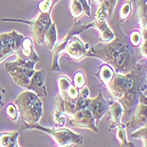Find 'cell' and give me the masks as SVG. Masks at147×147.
I'll use <instances>...</instances> for the list:
<instances>
[{"instance_id": "1", "label": "cell", "mask_w": 147, "mask_h": 147, "mask_svg": "<svg viewBox=\"0 0 147 147\" xmlns=\"http://www.w3.org/2000/svg\"><path fill=\"white\" fill-rule=\"evenodd\" d=\"M115 37L108 42H99L90 47L87 57L98 58L109 64L115 73L126 74L137 64L140 57L137 48L129 38L116 25L113 28Z\"/></svg>"}, {"instance_id": "2", "label": "cell", "mask_w": 147, "mask_h": 147, "mask_svg": "<svg viewBox=\"0 0 147 147\" xmlns=\"http://www.w3.org/2000/svg\"><path fill=\"white\" fill-rule=\"evenodd\" d=\"M146 72V63H137L126 74L115 73L112 81L105 86L111 97L122 104L123 117L127 121L134 114L139 102L140 94L147 89Z\"/></svg>"}, {"instance_id": "3", "label": "cell", "mask_w": 147, "mask_h": 147, "mask_svg": "<svg viewBox=\"0 0 147 147\" xmlns=\"http://www.w3.org/2000/svg\"><path fill=\"white\" fill-rule=\"evenodd\" d=\"M14 103L22 121L29 124L39 123L43 115V105L36 93L26 90L17 97Z\"/></svg>"}, {"instance_id": "4", "label": "cell", "mask_w": 147, "mask_h": 147, "mask_svg": "<svg viewBox=\"0 0 147 147\" xmlns=\"http://www.w3.org/2000/svg\"><path fill=\"white\" fill-rule=\"evenodd\" d=\"M21 130L25 129H38L45 132L53 139L55 144L60 147H72L78 146L83 144V137L81 134H77L69 129L62 128H47L40 125L38 123L29 124L22 121Z\"/></svg>"}, {"instance_id": "5", "label": "cell", "mask_w": 147, "mask_h": 147, "mask_svg": "<svg viewBox=\"0 0 147 147\" xmlns=\"http://www.w3.org/2000/svg\"><path fill=\"white\" fill-rule=\"evenodd\" d=\"M51 12H42L40 11L39 14L31 20H24L20 19H2L3 21L6 22H21L25 23L29 26L30 33L32 34L35 42L39 45H45V34L51 25L52 24L51 19Z\"/></svg>"}, {"instance_id": "6", "label": "cell", "mask_w": 147, "mask_h": 147, "mask_svg": "<svg viewBox=\"0 0 147 147\" xmlns=\"http://www.w3.org/2000/svg\"><path fill=\"white\" fill-rule=\"evenodd\" d=\"M57 83L59 93L64 100L66 115L70 118L75 113V104L80 96V89H78L66 76H60L58 78Z\"/></svg>"}, {"instance_id": "7", "label": "cell", "mask_w": 147, "mask_h": 147, "mask_svg": "<svg viewBox=\"0 0 147 147\" xmlns=\"http://www.w3.org/2000/svg\"><path fill=\"white\" fill-rule=\"evenodd\" d=\"M92 28V24L90 23L88 25H82L81 22L76 21L75 24L72 26L71 29L68 31V33L66 34V35L60 40L59 42H56V44L54 45L51 50V54H52V63H51V71L58 72L60 71L59 65V59L61 57L62 54H64V51L66 49V46L68 44L69 39L75 34H78L80 33H83V31Z\"/></svg>"}, {"instance_id": "8", "label": "cell", "mask_w": 147, "mask_h": 147, "mask_svg": "<svg viewBox=\"0 0 147 147\" xmlns=\"http://www.w3.org/2000/svg\"><path fill=\"white\" fill-rule=\"evenodd\" d=\"M24 36L16 31L0 34V63L9 56L14 55L20 49Z\"/></svg>"}, {"instance_id": "9", "label": "cell", "mask_w": 147, "mask_h": 147, "mask_svg": "<svg viewBox=\"0 0 147 147\" xmlns=\"http://www.w3.org/2000/svg\"><path fill=\"white\" fill-rule=\"evenodd\" d=\"M15 55L17 58L13 63L28 69H34L36 63L40 60L36 52L34 49L33 41L29 37L24 38L20 49Z\"/></svg>"}, {"instance_id": "10", "label": "cell", "mask_w": 147, "mask_h": 147, "mask_svg": "<svg viewBox=\"0 0 147 147\" xmlns=\"http://www.w3.org/2000/svg\"><path fill=\"white\" fill-rule=\"evenodd\" d=\"M5 69L12 78L13 82L24 89H28L30 84L31 78L36 72L34 69H28L22 67V66H19L13 62L6 63Z\"/></svg>"}, {"instance_id": "11", "label": "cell", "mask_w": 147, "mask_h": 147, "mask_svg": "<svg viewBox=\"0 0 147 147\" xmlns=\"http://www.w3.org/2000/svg\"><path fill=\"white\" fill-rule=\"evenodd\" d=\"M145 125H147V97L143 92L140 94L139 102L134 114L126 122L125 127L131 131H135Z\"/></svg>"}, {"instance_id": "12", "label": "cell", "mask_w": 147, "mask_h": 147, "mask_svg": "<svg viewBox=\"0 0 147 147\" xmlns=\"http://www.w3.org/2000/svg\"><path fill=\"white\" fill-rule=\"evenodd\" d=\"M107 14L104 8L98 7V10L95 12V20L91 22L92 28L97 29L99 34V42H108L114 39L115 34L113 31L111 30L109 26L106 22Z\"/></svg>"}, {"instance_id": "13", "label": "cell", "mask_w": 147, "mask_h": 147, "mask_svg": "<svg viewBox=\"0 0 147 147\" xmlns=\"http://www.w3.org/2000/svg\"><path fill=\"white\" fill-rule=\"evenodd\" d=\"M69 124L74 128L86 129L95 133L98 131L90 107L75 112L74 115L69 118Z\"/></svg>"}, {"instance_id": "14", "label": "cell", "mask_w": 147, "mask_h": 147, "mask_svg": "<svg viewBox=\"0 0 147 147\" xmlns=\"http://www.w3.org/2000/svg\"><path fill=\"white\" fill-rule=\"evenodd\" d=\"M90 49L88 43H83L80 38L73 35L68 42L64 51V54L68 56L70 59L79 62L87 57V52Z\"/></svg>"}, {"instance_id": "15", "label": "cell", "mask_w": 147, "mask_h": 147, "mask_svg": "<svg viewBox=\"0 0 147 147\" xmlns=\"http://www.w3.org/2000/svg\"><path fill=\"white\" fill-rule=\"evenodd\" d=\"M110 104L111 100H106L104 98L102 91L99 86L98 96L94 99H90V109L91 110L93 117L95 119L96 125L105 115H107L110 109Z\"/></svg>"}, {"instance_id": "16", "label": "cell", "mask_w": 147, "mask_h": 147, "mask_svg": "<svg viewBox=\"0 0 147 147\" xmlns=\"http://www.w3.org/2000/svg\"><path fill=\"white\" fill-rule=\"evenodd\" d=\"M45 71L39 70L36 71L31 78L30 84L27 90H30L36 93L39 98H44L47 96L46 87H45Z\"/></svg>"}, {"instance_id": "17", "label": "cell", "mask_w": 147, "mask_h": 147, "mask_svg": "<svg viewBox=\"0 0 147 147\" xmlns=\"http://www.w3.org/2000/svg\"><path fill=\"white\" fill-rule=\"evenodd\" d=\"M54 105H53V112H52V121L54 123L56 128H62L66 123L65 119V103L61 95L58 93L54 99Z\"/></svg>"}, {"instance_id": "18", "label": "cell", "mask_w": 147, "mask_h": 147, "mask_svg": "<svg viewBox=\"0 0 147 147\" xmlns=\"http://www.w3.org/2000/svg\"><path fill=\"white\" fill-rule=\"evenodd\" d=\"M69 11L74 20H77L82 16H90V6L88 0H70Z\"/></svg>"}, {"instance_id": "19", "label": "cell", "mask_w": 147, "mask_h": 147, "mask_svg": "<svg viewBox=\"0 0 147 147\" xmlns=\"http://www.w3.org/2000/svg\"><path fill=\"white\" fill-rule=\"evenodd\" d=\"M107 115L109 121V130L112 132L115 127L121 124V120L123 116V108L122 104L117 100H111Z\"/></svg>"}, {"instance_id": "20", "label": "cell", "mask_w": 147, "mask_h": 147, "mask_svg": "<svg viewBox=\"0 0 147 147\" xmlns=\"http://www.w3.org/2000/svg\"><path fill=\"white\" fill-rule=\"evenodd\" d=\"M137 22L140 25V32L143 40L147 39V0H137Z\"/></svg>"}, {"instance_id": "21", "label": "cell", "mask_w": 147, "mask_h": 147, "mask_svg": "<svg viewBox=\"0 0 147 147\" xmlns=\"http://www.w3.org/2000/svg\"><path fill=\"white\" fill-rule=\"evenodd\" d=\"M114 75L115 71H113V69L109 64L105 63H102L99 66L98 71L95 73V76L99 80L100 84H102V86H104L105 87L112 81Z\"/></svg>"}, {"instance_id": "22", "label": "cell", "mask_w": 147, "mask_h": 147, "mask_svg": "<svg viewBox=\"0 0 147 147\" xmlns=\"http://www.w3.org/2000/svg\"><path fill=\"white\" fill-rule=\"evenodd\" d=\"M19 131L0 132V147H17Z\"/></svg>"}, {"instance_id": "23", "label": "cell", "mask_w": 147, "mask_h": 147, "mask_svg": "<svg viewBox=\"0 0 147 147\" xmlns=\"http://www.w3.org/2000/svg\"><path fill=\"white\" fill-rule=\"evenodd\" d=\"M124 128H125V125H122L121 123L113 129H115V136H114L115 139L119 143V144L122 147H129V146L133 147L134 144L129 142L127 139V134H126V131H125Z\"/></svg>"}, {"instance_id": "24", "label": "cell", "mask_w": 147, "mask_h": 147, "mask_svg": "<svg viewBox=\"0 0 147 147\" xmlns=\"http://www.w3.org/2000/svg\"><path fill=\"white\" fill-rule=\"evenodd\" d=\"M45 45L48 47V49H51L57 42V30H56V24L52 23L49 29L47 30L45 34Z\"/></svg>"}, {"instance_id": "25", "label": "cell", "mask_w": 147, "mask_h": 147, "mask_svg": "<svg viewBox=\"0 0 147 147\" xmlns=\"http://www.w3.org/2000/svg\"><path fill=\"white\" fill-rule=\"evenodd\" d=\"M90 2L96 4L98 7H102L106 11L107 17H111L115 8L117 0H90Z\"/></svg>"}, {"instance_id": "26", "label": "cell", "mask_w": 147, "mask_h": 147, "mask_svg": "<svg viewBox=\"0 0 147 147\" xmlns=\"http://www.w3.org/2000/svg\"><path fill=\"white\" fill-rule=\"evenodd\" d=\"M131 12H132V4L130 2H125L121 7V10H120V13H119L120 21L124 22L125 20H127L129 17L131 15Z\"/></svg>"}, {"instance_id": "27", "label": "cell", "mask_w": 147, "mask_h": 147, "mask_svg": "<svg viewBox=\"0 0 147 147\" xmlns=\"http://www.w3.org/2000/svg\"><path fill=\"white\" fill-rule=\"evenodd\" d=\"M132 138H138L142 140L143 142V146L147 147V125L133 131L131 134Z\"/></svg>"}, {"instance_id": "28", "label": "cell", "mask_w": 147, "mask_h": 147, "mask_svg": "<svg viewBox=\"0 0 147 147\" xmlns=\"http://www.w3.org/2000/svg\"><path fill=\"white\" fill-rule=\"evenodd\" d=\"M73 84L78 88L81 90L86 85V78L84 76V73L82 71H77L75 75H74V80Z\"/></svg>"}, {"instance_id": "29", "label": "cell", "mask_w": 147, "mask_h": 147, "mask_svg": "<svg viewBox=\"0 0 147 147\" xmlns=\"http://www.w3.org/2000/svg\"><path fill=\"white\" fill-rule=\"evenodd\" d=\"M18 109L17 106L13 103H10L8 104V106L5 109V115L8 117V119H10L12 122H16L18 119Z\"/></svg>"}, {"instance_id": "30", "label": "cell", "mask_w": 147, "mask_h": 147, "mask_svg": "<svg viewBox=\"0 0 147 147\" xmlns=\"http://www.w3.org/2000/svg\"><path fill=\"white\" fill-rule=\"evenodd\" d=\"M59 0H42L38 5V9L42 12H50L52 10V7L55 3Z\"/></svg>"}, {"instance_id": "31", "label": "cell", "mask_w": 147, "mask_h": 147, "mask_svg": "<svg viewBox=\"0 0 147 147\" xmlns=\"http://www.w3.org/2000/svg\"><path fill=\"white\" fill-rule=\"evenodd\" d=\"M142 40H143V37H142V34L140 31L134 30L131 32L130 36H129V41H130L131 44L135 48L137 49L139 47V45L142 42Z\"/></svg>"}, {"instance_id": "32", "label": "cell", "mask_w": 147, "mask_h": 147, "mask_svg": "<svg viewBox=\"0 0 147 147\" xmlns=\"http://www.w3.org/2000/svg\"><path fill=\"white\" fill-rule=\"evenodd\" d=\"M5 89L0 86V110L3 109V107L5 105L4 103V97H5Z\"/></svg>"}, {"instance_id": "33", "label": "cell", "mask_w": 147, "mask_h": 147, "mask_svg": "<svg viewBox=\"0 0 147 147\" xmlns=\"http://www.w3.org/2000/svg\"><path fill=\"white\" fill-rule=\"evenodd\" d=\"M80 95L84 97V98H89V95H90V92H89V89L88 87H83L82 88V91L80 92Z\"/></svg>"}, {"instance_id": "34", "label": "cell", "mask_w": 147, "mask_h": 147, "mask_svg": "<svg viewBox=\"0 0 147 147\" xmlns=\"http://www.w3.org/2000/svg\"><path fill=\"white\" fill-rule=\"evenodd\" d=\"M146 85H147V72H146ZM147 90V89H146Z\"/></svg>"}]
</instances>
